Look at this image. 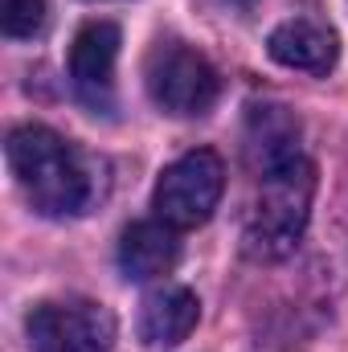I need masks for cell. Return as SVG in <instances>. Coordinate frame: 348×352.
<instances>
[{
	"label": "cell",
	"mask_w": 348,
	"mask_h": 352,
	"mask_svg": "<svg viewBox=\"0 0 348 352\" xmlns=\"http://www.w3.org/2000/svg\"><path fill=\"white\" fill-rule=\"evenodd\" d=\"M119 25L90 21L70 45V82L87 107H111L115 94V62H119Z\"/></svg>",
	"instance_id": "cell-6"
},
{
	"label": "cell",
	"mask_w": 348,
	"mask_h": 352,
	"mask_svg": "<svg viewBox=\"0 0 348 352\" xmlns=\"http://www.w3.org/2000/svg\"><path fill=\"white\" fill-rule=\"evenodd\" d=\"M221 188H226V164L217 152L209 148L184 152L156 180V192H152L156 217L173 230H197L213 217Z\"/></svg>",
	"instance_id": "cell-3"
},
{
	"label": "cell",
	"mask_w": 348,
	"mask_h": 352,
	"mask_svg": "<svg viewBox=\"0 0 348 352\" xmlns=\"http://www.w3.org/2000/svg\"><path fill=\"white\" fill-rule=\"evenodd\" d=\"M144 82L152 102L168 115H205L221 94V78L209 58L188 50L184 41H160L148 54Z\"/></svg>",
	"instance_id": "cell-4"
},
{
	"label": "cell",
	"mask_w": 348,
	"mask_h": 352,
	"mask_svg": "<svg viewBox=\"0 0 348 352\" xmlns=\"http://www.w3.org/2000/svg\"><path fill=\"white\" fill-rule=\"evenodd\" d=\"M303 156L299 152V123L291 119L287 107L279 102H262V107H250V119H246V160L254 176L270 173L287 160Z\"/></svg>",
	"instance_id": "cell-8"
},
{
	"label": "cell",
	"mask_w": 348,
	"mask_h": 352,
	"mask_svg": "<svg viewBox=\"0 0 348 352\" xmlns=\"http://www.w3.org/2000/svg\"><path fill=\"white\" fill-rule=\"evenodd\" d=\"M180 263V238L164 221H135L119 242V270L131 283L164 278Z\"/></svg>",
	"instance_id": "cell-10"
},
{
	"label": "cell",
	"mask_w": 348,
	"mask_h": 352,
	"mask_svg": "<svg viewBox=\"0 0 348 352\" xmlns=\"http://www.w3.org/2000/svg\"><path fill=\"white\" fill-rule=\"evenodd\" d=\"M25 332L33 352H107L115 340V316L90 299L37 303Z\"/></svg>",
	"instance_id": "cell-5"
},
{
	"label": "cell",
	"mask_w": 348,
	"mask_h": 352,
	"mask_svg": "<svg viewBox=\"0 0 348 352\" xmlns=\"http://www.w3.org/2000/svg\"><path fill=\"white\" fill-rule=\"evenodd\" d=\"M8 168L25 201L45 217H78L94 201V173L87 156L41 123H21L8 131Z\"/></svg>",
	"instance_id": "cell-1"
},
{
	"label": "cell",
	"mask_w": 348,
	"mask_h": 352,
	"mask_svg": "<svg viewBox=\"0 0 348 352\" xmlns=\"http://www.w3.org/2000/svg\"><path fill=\"white\" fill-rule=\"evenodd\" d=\"M197 316H201L197 295L188 287L164 283L140 307V340L148 349H173V344H180L197 328Z\"/></svg>",
	"instance_id": "cell-9"
},
{
	"label": "cell",
	"mask_w": 348,
	"mask_h": 352,
	"mask_svg": "<svg viewBox=\"0 0 348 352\" xmlns=\"http://www.w3.org/2000/svg\"><path fill=\"white\" fill-rule=\"evenodd\" d=\"M312 192H316V168L307 156H295L279 168L259 176V192L246 217V254L250 258H287L312 217Z\"/></svg>",
	"instance_id": "cell-2"
},
{
	"label": "cell",
	"mask_w": 348,
	"mask_h": 352,
	"mask_svg": "<svg viewBox=\"0 0 348 352\" xmlns=\"http://www.w3.org/2000/svg\"><path fill=\"white\" fill-rule=\"evenodd\" d=\"M50 21L45 0H0V29L4 37H37Z\"/></svg>",
	"instance_id": "cell-11"
},
{
	"label": "cell",
	"mask_w": 348,
	"mask_h": 352,
	"mask_svg": "<svg viewBox=\"0 0 348 352\" xmlns=\"http://www.w3.org/2000/svg\"><path fill=\"white\" fill-rule=\"evenodd\" d=\"M266 54L279 66H287V70L328 74L336 66V58H340V37L320 16H291V21H283V25L270 29Z\"/></svg>",
	"instance_id": "cell-7"
}]
</instances>
